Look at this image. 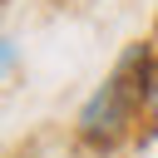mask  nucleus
Wrapping results in <instances>:
<instances>
[{
	"mask_svg": "<svg viewBox=\"0 0 158 158\" xmlns=\"http://www.w3.org/2000/svg\"><path fill=\"white\" fill-rule=\"evenodd\" d=\"M148 49H133L99 89H94V99L84 104V114H79V133L89 138V143H99V148H109V143H118L133 123H138V114H148Z\"/></svg>",
	"mask_w": 158,
	"mask_h": 158,
	"instance_id": "1",
	"label": "nucleus"
}]
</instances>
